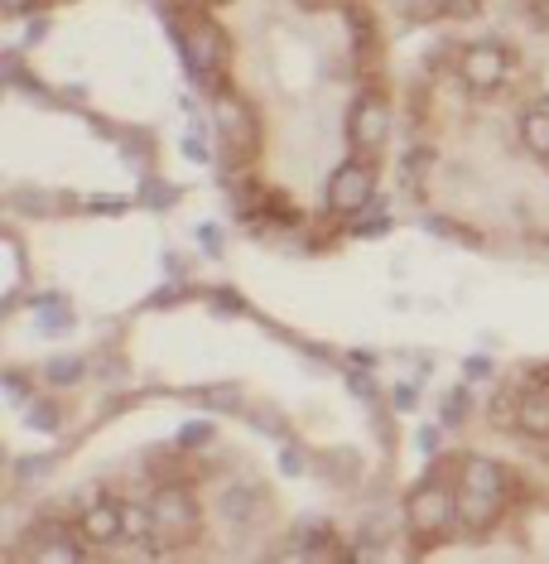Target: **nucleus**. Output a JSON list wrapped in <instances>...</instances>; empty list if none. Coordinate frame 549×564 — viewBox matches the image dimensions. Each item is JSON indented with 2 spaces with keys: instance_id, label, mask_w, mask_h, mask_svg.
Listing matches in <instances>:
<instances>
[{
  "instance_id": "obj_1",
  "label": "nucleus",
  "mask_w": 549,
  "mask_h": 564,
  "mask_svg": "<svg viewBox=\"0 0 549 564\" xmlns=\"http://www.w3.org/2000/svg\"><path fill=\"white\" fill-rule=\"evenodd\" d=\"M164 24L174 34V48H178V63L188 68V83L198 87L202 97H222L232 78H227V63H232V44H227L222 24H217L208 10L202 15H169L164 10Z\"/></svg>"
},
{
  "instance_id": "obj_2",
  "label": "nucleus",
  "mask_w": 549,
  "mask_h": 564,
  "mask_svg": "<svg viewBox=\"0 0 549 564\" xmlns=\"http://www.w3.org/2000/svg\"><path fill=\"white\" fill-rule=\"evenodd\" d=\"M453 521H458V487H449L439 473L419 478L410 487V497H405V525H410V535H419V541H439Z\"/></svg>"
},
{
  "instance_id": "obj_3",
  "label": "nucleus",
  "mask_w": 549,
  "mask_h": 564,
  "mask_svg": "<svg viewBox=\"0 0 549 564\" xmlns=\"http://www.w3.org/2000/svg\"><path fill=\"white\" fill-rule=\"evenodd\" d=\"M150 511L160 521V535L169 541V550L178 541H198V525H202V507H198V492L188 487V478L178 482H155V497H150Z\"/></svg>"
},
{
  "instance_id": "obj_4",
  "label": "nucleus",
  "mask_w": 549,
  "mask_h": 564,
  "mask_svg": "<svg viewBox=\"0 0 549 564\" xmlns=\"http://www.w3.org/2000/svg\"><path fill=\"white\" fill-rule=\"evenodd\" d=\"M510 68H516V54L502 44V40H477L458 54V78L468 83V93L487 97V93H502Z\"/></svg>"
},
{
  "instance_id": "obj_5",
  "label": "nucleus",
  "mask_w": 549,
  "mask_h": 564,
  "mask_svg": "<svg viewBox=\"0 0 549 564\" xmlns=\"http://www.w3.org/2000/svg\"><path fill=\"white\" fill-rule=\"evenodd\" d=\"M323 203L338 217H356L376 203V164L372 160H342L323 184Z\"/></svg>"
},
{
  "instance_id": "obj_6",
  "label": "nucleus",
  "mask_w": 549,
  "mask_h": 564,
  "mask_svg": "<svg viewBox=\"0 0 549 564\" xmlns=\"http://www.w3.org/2000/svg\"><path fill=\"white\" fill-rule=\"evenodd\" d=\"M395 131V111H391V97L381 87H362L348 107V140L366 155H376L381 145L391 140Z\"/></svg>"
},
{
  "instance_id": "obj_7",
  "label": "nucleus",
  "mask_w": 549,
  "mask_h": 564,
  "mask_svg": "<svg viewBox=\"0 0 549 564\" xmlns=\"http://www.w3.org/2000/svg\"><path fill=\"white\" fill-rule=\"evenodd\" d=\"M212 121H217V135H222V145H227L232 160L255 155V111H251V101H241L232 87H227L222 97H212Z\"/></svg>"
},
{
  "instance_id": "obj_8",
  "label": "nucleus",
  "mask_w": 549,
  "mask_h": 564,
  "mask_svg": "<svg viewBox=\"0 0 549 564\" xmlns=\"http://www.w3.org/2000/svg\"><path fill=\"white\" fill-rule=\"evenodd\" d=\"M30 560H87L92 555V545L83 541V531L78 525H63V521H40L30 531Z\"/></svg>"
},
{
  "instance_id": "obj_9",
  "label": "nucleus",
  "mask_w": 549,
  "mask_h": 564,
  "mask_svg": "<svg viewBox=\"0 0 549 564\" xmlns=\"http://www.w3.org/2000/svg\"><path fill=\"white\" fill-rule=\"evenodd\" d=\"M78 531H83V541L92 545V550H111L117 541H125V507L121 502H107V497H97V502L83 507Z\"/></svg>"
},
{
  "instance_id": "obj_10",
  "label": "nucleus",
  "mask_w": 549,
  "mask_h": 564,
  "mask_svg": "<svg viewBox=\"0 0 549 564\" xmlns=\"http://www.w3.org/2000/svg\"><path fill=\"white\" fill-rule=\"evenodd\" d=\"M217 511H222L227 525H237V531H251L255 521L271 511V502H265V492L255 482H227L222 492H217Z\"/></svg>"
},
{
  "instance_id": "obj_11",
  "label": "nucleus",
  "mask_w": 549,
  "mask_h": 564,
  "mask_svg": "<svg viewBox=\"0 0 549 564\" xmlns=\"http://www.w3.org/2000/svg\"><path fill=\"white\" fill-rule=\"evenodd\" d=\"M510 473L496 464V458H468L463 468H458V487L463 492H477V497H496V502H510Z\"/></svg>"
},
{
  "instance_id": "obj_12",
  "label": "nucleus",
  "mask_w": 549,
  "mask_h": 564,
  "mask_svg": "<svg viewBox=\"0 0 549 564\" xmlns=\"http://www.w3.org/2000/svg\"><path fill=\"white\" fill-rule=\"evenodd\" d=\"M246 223L255 227V232H271V227H279V232H289V227H299L304 217L295 208V198L279 194V188H265L261 198H255V208L246 213Z\"/></svg>"
},
{
  "instance_id": "obj_13",
  "label": "nucleus",
  "mask_w": 549,
  "mask_h": 564,
  "mask_svg": "<svg viewBox=\"0 0 549 564\" xmlns=\"http://www.w3.org/2000/svg\"><path fill=\"white\" fill-rule=\"evenodd\" d=\"M506 511H510V502H496V497H477V492H463V487H458V525H463V531H472V535L492 531Z\"/></svg>"
},
{
  "instance_id": "obj_14",
  "label": "nucleus",
  "mask_w": 549,
  "mask_h": 564,
  "mask_svg": "<svg viewBox=\"0 0 549 564\" xmlns=\"http://www.w3.org/2000/svg\"><path fill=\"white\" fill-rule=\"evenodd\" d=\"M516 434L549 440V387H526L516 401Z\"/></svg>"
},
{
  "instance_id": "obj_15",
  "label": "nucleus",
  "mask_w": 549,
  "mask_h": 564,
  "mask_svg": "<svg viewBox=\"0 0 549 564\" xmlns=\"http://www.w3.org/2000/svg\"><path fill=\"white\" fill-rule=\"evenodd\" d=\"M516 131H520V145H526L530 155L549 160V107H545V101H540V107H526V111H520Z\"/></svg>"
},
{
  "instance_id": "obj_16",
  "label": "nucleus",
  "mask_w": 549,
  "mask_h": 564,
  "mask_svg": "<svg viewBox=\"0 0 549 564\" xmlns=\"http://www.w3.org/2000/svg\"><path fill=\"white\" fill-rule=\"evenodd\" d=\"M198 401L208 415H241L246 410V391L237 387V381H217V387H202Z\"/></svg>"
},
{
  "instance_id": "obj_17",
  "label": "nucleus",
  "mask_w": 549,
  "mask_h": 564,
  "mask_svg": "<svg viewBox=\"0 0 549 564\" xmlns=\"http://www.w3.org/2000/svg\"><path fill=\"white\" fill-rule=\"evenodd\" d=\"M87 371H92V362H87V357H78V352H58V357H48L44 377H48V387L68 391V387H78Z\"/></svg>"
},
{
  "instance_id": "obj_18",
  "label": "nucleus",
  "mask_w": 549,
  "mask_h": 564,
  "mask_svg": "<svg viewBox=\"0 0 549 564\" xmlns=\"http://www.w3.org/2000/svg\"><path fill=\"white\" fill-rule=\"evenodd\" d=\"M433 164H439V150H433V145H410V150H400V170H395V174H400L405 188H419Z\"/></svg>"
},
{
  "instance_id": "obj_19",
  "label": "nucleus",
  "mask_w": 549,
  "mask_h": 564,
  "mask_svg": "<svg viewBox=\"0 0 549 564\" xmlns=\"http://www.w3.org/2000/svg\"><path fill=\"white\" fill-rule=\"evenodd\" d=\"M34 324H40L44 333H68L73 328V310L63 294H40L34 300Z\"/></svg>"
},
{
  "instance_id": "obj_20",
  "label": "nucleus",
  "mask_w": 549,
  "mask_h": 564,
  "mask_svg": "<svg viewBox=\"0 0 549 564\" xmlns=\"http://www.w3.org/2000/svg\"><path fill=\"white\" fill-rule=\"evenodd\" d=\"M468 415H472V391L468 387H449V391L439 395V425L443 430L468 425Z\"/></svg>"
},
{
  "instance_id": "obj_21",
  "label": "nucleus",
  "mask_w": 549,
  "mask_h": 564,
  "mask_svg": "<svg viewBox=\"0 0 549 564\" xmlns=\"http://www.w3.org/2000/svg\"><path fill=\"white\" fill-rule=\"evenodd\" d=\"M342 20H348V34L352 44H376V15L362 6V0H342Z\"/></svg>"
},
{
  "instance_id": "obj_22",
  "label": "nucleus",
  "mask_w": 549,
  "mask_h": 564,
  "mask_svg": "<svg viewBox=\"0 0 549 564\" xmlns=\"http://www.w3.org/2000/svg\"><path fill=\"white\" fill-rule=\"evenodd\" d=\"M386 232H391V208H381V203L362 208L356 223H348V237H356V241H372V237H386Z\"/></svg>"
},
{
  "instance_id": "obj_23",
  "label": "nucleus",
  "mask_w": 549,
  "mask_h": 564,
  "mask_svg": "<svg viewBox=\"0 0 549 564\" xmlns=\"http://www.w3.org/2000/svg\"><path fill=\"white\" fill-rule=\"evenodd\" d=\"M24 430L58 434L63 430V405L58 401H30V405H24Z\"/></svg>"
},
{
  "instance_id": "obj_24",
  "label": "nucleus",
  "mask_w": 549,
  "mask_h": 564,
  "mask_svg": "<svg viewBox=\"0 0 549 564\" xmlns=\"http://www.w3.org/2000/svg\"><path fill=\"white\" fill-rule=\"evenodd\" d=\"M318 473H323L328 482L348 487L356 478V448H333V454H323V458H318Z\"/></svg>"
},
{
  "instance_id": "obj_25",
  "label": "nucleus",
  "mask_w": 549,
  "mask_h": 564,
  "mask_svg": "<svg viewBox=\"0 0 549 564\" xmlns=\"http://www.w3.org/2000/svg\"><path fill=\"white\" fill-rule=\"evenodd\" d=\"M425 232H429V237L453 241V247H468V251H477V247H482V232H468V227H458L453 217H425Z\"/></svg>"
},
{
  "instance_id": "obj_26",
  "label": "nucleus",
  "mask_w": 549,
  "mask_h": 564,
  "mask_svg": "<svg viewBox=\"0 0 549 564\" xmlns=\"http://www.w3.org/2000/svg\"><path fill=\"white\" fill-rule=\"evenodd\" d=\"M10 208L24 217H48L54 213V194H44V188H34V184H20L15 194H10Z\"/></svg>"
},
{
  "instance_id": "obj_27",
  "label": "nucleus",
  "mask_w": 549,
  "mask_h": 564,
  "mask_svg": "<svg viewBox=\"0 0 549 564\" xmlns=\"http://www.w3.org/2000/svg\"><path fill=\"white\" fill-rule=\"evenodd\" d=\"M140 203H145V208H155V213H169L178 203V188L164 184V178H155V174H145V178H140Z\"/></svg>"
},
{
  "instance_id": "obj_28",
  "label": "nucleus",
  "mask_w": 549,
  "mask_h": 564,
  "mask_svg": "<svg viewBox=\"0 0 549 564\" xmlns=\"http://www.w3.org/2000/svg\"><path fill=\"white\" fill-rule=\"evenodd\" d=\"M212 440H217V430H212V420H208V415H202V420H188V425L174 434V444H178V448H188V454H208V444H212Z\"/></svg>"
},
{
  "instance_id": "obj_29",
  "label": "nucleus",
  "mask_w": 549,
  "mask_h": 564,
  "mask_svg": "<svg viewBox=\"0 0 549 564\" xmlns=\"http://www.w3.org/2000/svg\"><path fill=\"white\" fill-rule=\"evenodd\" d=\"M241 420H246L255 434H265V440H289V420L279 415V410H246Z\"/></svg>"
},
{
  "instance_id": "obj_30",
  "label": "nucleus",
  "mask_w": 549,
  "mask_h": 564,
  "mask_svg": "<svg viewBox=\"0 0 549 564\" xmlns=\"http://www.w3.org/2000/svg\"><path fill=\"white\" fill-rule=\"evenodd\" d=\"M87 362H92V377H101V381H121V377H131V362H125L117 348H97L92 357H87Z\"/></svg>"
},
{
  "instance_id": "obj_31",
  "label": "nucleus",
  "mask_w": 549,
  "mask_h": 564,
  "mask_svg": "<svg viewBox=\"0 0 549 564\" xmlns=\"http://www.w3.org/2000/svg\"><path fill=\"white\" fill-rule=\"evenodd\" d=\"M202 300H208V310H212V314H222V318H241V314H251V304L241 300L237 290H227V285L208 290V294H202Z\"/></svg>"
},
{
  "instance_id": "obj_32",
  "label": "nucleus",
  "mask_w": 549,
  "mask_h": 564,
  "mask_svg": "<svg viewBox=\"0 0 549 564\" xmlns=\"http://www.w3.org/2000/svg\"><path fill=\"white\" fill-rule=\"evenodd\" d=\"M516 387H506V391H496L492 395V405H487V415H492V425L496 430H516Z\"/></svg>"
},
{
  "instance_id": "obj_33",
  "label": "nucleus",
  "mask_w": 549,
  "mask_h": 564,
  "mask_svg": "<svg viewBox=\"0 0 549 564\" xmlns=\"http://www.w3.org/2000/svg\"><path fill=\"white\" fill-rule=\"evenodd\" d=\"M279 473L285 478H304L309 473V458H304V448L295 440H279Z\"/></svg>"
},
{
  "instance_id": "obj_34",
  "label": "nucleus",
  "mask_w": 549,
  "mask_h": 564,
  "mask_svg": "<svg viewBox=\"0 0 549 564\" xmlns=\"http://www.w3.org/2000/svg\"><path fill=\"white\" fill-rule=\"evenodd\" d=\"M54 468H58V454L15 458V478H20V482H34V478H44V473H54Z\"/></svg>"
},
{
  "instance_id": "obj_35",
  "label": "nucleus",
  "mask_w": 549,
  "mask_h": 564,
  "mask_svg": "<svg viewBox=\"0 0 549 564\" xmlns=\"http://www.w3.org/2000/svg\"><path fill=\"white\" fill-rule=\"evenodd\" d=\"M0 391H6V405H10V410H24V405H30V381H24V371H15V367L6 371Z\"/></svg>"
},
{
  "instance_id": "obj_36",
  "label": "nucleus",
  "mask_w": 549,
  "mask_h": 564,
  "mask_svg": "<svg viewBox=\"0 0 549 564\" xmlns=\"http://www.w3.org/2000/svg\"><path fill=\"white\" fill-rule=\"evenodd\" d=\"M348 391L356 395V401H366V405H381V387H376V377H366V371H352L348 377Z\"/></svg>"
},
{
  "instance_id": "obj_37",
  "label": "nucleus",
  "mask_w": 549,
  "mask_h": 564,
  "mask_svg": "<svg viewBox=\"0 0 549 564\" xmlns=\"http://www.w3.org/2000/svg\"><path fill=\"white\" fill-rule=\"evenodd\" d=\"M6 83L15 87V93H24V97H44V93H40V83H34L30 73H24L20 63H15V58H6Z\"/></svg>"
},
{
  "instance_id": "obj_38",
  "label": "nucleus",
  "mask_w": 549,
  "mask_h": 564,
  "mask_svg": "<svg viewBox=\"0 0 549 564\" xmlns=\"http://www.w3.org/2000/svg\"><path fill=\"white\" fill-rule=\"evenodd\" d=\"M198 247H202V251H208L212 261H217V256L227 251V237H222V227H217V223H202V227H198Z\"/></svg>"
},
{
  "instance_id": "obj_39",
  "label": "nucleus",
  "mask_w": 549,
  "mask_h": 564,
  "mask_svg": "<svg viewBox=\"0 0 549 564\" xmlns=\"http://www.w3.org/2000/svg\"><path fill=\"white\" fill-rule=\"evenodd\" d=\"M178 300H184V280H169V285H164V290L150 294V300H145V310H169V304H178Z\"/></svg>"
},
{
  "instance_id": "obj_40",
  "label": "nucleus",
  "mask_w": 549,
  "mask_h": 564,
  "mask_svg": "<svg viewBox=\"0 0 549 564\" xmlns=\"http://www.w3.org/2000/svg\"><path fill=\"white\" fill-rule=\"evenodd\" d=\"M415 444H419V454H439V444H443V425H425V430H419L415 434Z\"/></svg>"
},
{
  "instance_id": "obj_41",
  "label": "nucleus",
  "mask_w": 549,
  "mask_h": 564,
  "mask_svg": "<svg viewBox=\"0 0 549 564\" xmlns=\"http://www.w3.org/2000/svg\"><path fill=\"white\" fill-rule=\"evenodd\" d=\"M492 371H496L492 357H468V362H463V377L468 381H482V377H492Z\"/></svg>"
},
{
  "instance_id": "obj_42",
  "label": "nucleus",
  "mask_w": 549,
  "mask_h": 564,
  "mask_svg": "<svg viewBox=\"0 0 549 564\" xmlns=\"http://www.w3.org/2000/svg\"><path fill=\"white\" fill-rule=\"evenodd\" d=\"M415 401H419V387H415V381H405V387L391 391V405H395V410H415Z\"/></svg>"
},
{
  "instance_id": "obj_43",
  "label": "nucleus",
  "mask_w": 549,
  "mask_h": 564,
  "mask_svg": "<svg viewBox=\"0 0 549 564\" xmlns=\"http://www.w3.org/2000/svg\"><path fill=\"white\" fill-rule=\"evenodd\" d=\"M164 271H169V280H188V261L178 251H169L164 256Z\"/></svg>"
},
{
  "instance_id": "obj_44",
  "label": "nucleus",
  "mask_w": 549,
  "mask_h": 564,
  "mask_svg": "<svg viewBox=\"0 0 549 564\" xmlns=\"http://www.w3.org/2000/svg\"><path fill=\"white\" fill-rule=\"evenodd\" d=\"M449 10H453V20H472L482 10V0H449Z\"/></svg>"
},
{
  "instance_id": "obj_45",
  "label": "nucleus",
  "mask_w": 549,
  "mask_h": 564,
  "mask_svg": "<svg viewBox=\"0 0 549 564\" xmlns=\"http://www.w3.org/2000/svg\"><path fill=\"white\" fill-rule=\"evenodd\" d=\"M87 208H92V213H125V203L121 198H92Z\"/></svg>"
},
{
  "instance_id": "obj_46",
  "label": "nucleus",
  "mask_w": 549,
  "mask_h": 564,
  "mask_svg": "<svg viewBox=\"0 0 549 564\" xmlns=\"http://www.w3.org/2000/svg\"><path fill=\"white\" fill-rule=\"evenodd\" d=\"M348 367H352V371H372L376 357H372V352H348Z\"/></svg>"
},
{
  "instance_id": "obj_47",
  "label": "nucleus",
  "mask_w": 549,
  "mask_h": 564,
  "mask_svg": "<svg viewBox=\"0 0 549 564\" xmlns=\"http://www.w3.org/2000/svg\"><path fill=\"white\" fill-rule=\"evenodd\" d=\"M30 6H34V0H6V15H24Z\"/></svg>"
},
{
  "instance_id": "obj_48",
  "label": "nucleus",
  "mask_w": 549,
  "mask_h": 564,
  "mask_svg": "<svg viewBox=\"0 0 549 564\" xmlns=\"http://www.w3.org/2000/svg\"><path fill=\"white\" fill-rule=\"evenodd\" d=\"M295 6H304V10H328V6H342V0H295Z\"/></svg>"
},
{
  "instance_id": "obj_49",
  "label": "nucleus",
  "mask_w": 549,
  "mask_h": 564,
  "mask_svg": "<svg viewBox=\"0 0 549 564\" xmlns=\"http://www.w3.org/2000/svg\"><path fill=\"white\" fill-rule=\"evenodd\" d=\"M212 6H222V0H212Z\"/></svg>"
},
{
  "instance_id": "obj_50",
  "label": "nucleus",
  "mask_w": 549,
  "mask_h": 564,
  "mask_svg": "<svg viewBox=\"0 0 549 564\" xmlns=\"http://www.w3.org/2000/svg\"><path fill=\"white\" fill-rule=\"evenodd\" d=\"M545 107H549V101H545Z\"/></svg>"
}]
</instances>
